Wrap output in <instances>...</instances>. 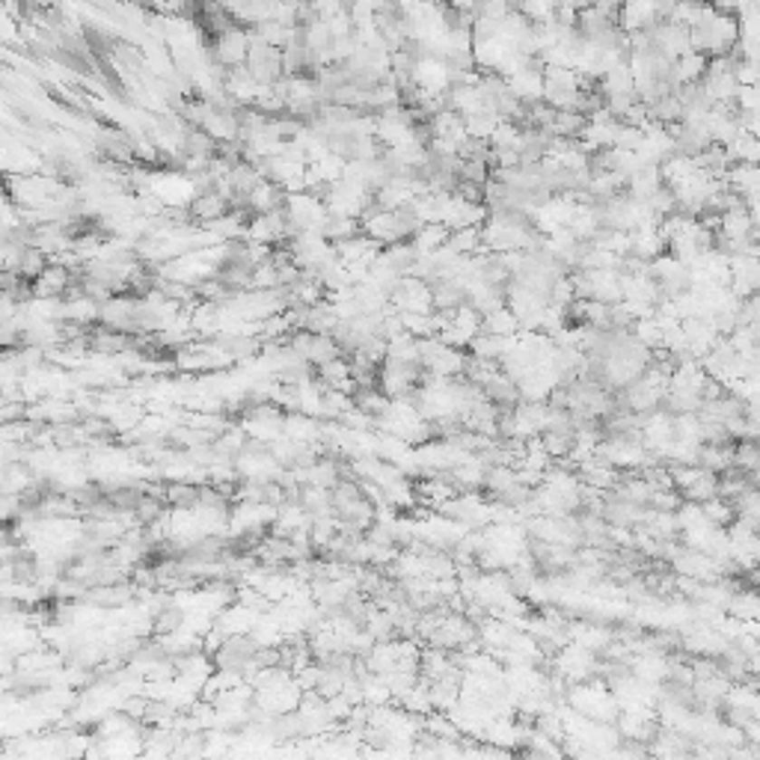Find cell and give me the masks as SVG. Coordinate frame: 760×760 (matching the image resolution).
Wrapping results in <instances>:
<instances>
[{
	"label": "cell",
	"mask_w": 760,
	"mask_h": 760,
	"mask_svg": "<svg viewBox=\"0 0 760 760\" xmlns=\"http://www.w3.org/2000/svg\"><path fill=\"white\" fill-rule=\"evenodd\" d=\"M736 36H740V18L719 6H713L710 15L689 30L692 51L704 53V57H725V53H731L736 45Z\"/></svg>",
	"instance_id": "obj_1"
},
{
	"label": "cell",
	"mask_w": 760,
	"mask_h": 760,
	"mask_svg": "<svg viewBox=\"0 0 760 760\" xmlns=\"http://www.w3.org/2000/svg\"><path fill=\"white\" fill-rule=\"evenodd\" d=\"M247 51H250V27L241 24H229L226 30L214 34V45H211V63L226 69H238L247 63Z\"/></svg>",
	"instance_id": "obj_2"
},
{
	"label": "cell",
	"mask_w": 760,
	"mask_h": 760,
	"mask_svg": "<svg viewBox=\"0 0 760 760\" xmlns=\"http://www.w3.org/2000/svg\"><path fill=\"white\" fill-rule=\"evenodd\" d=\"M232 206H229V199L217 194V190H202V194H197L194 199L188 202V217L190 223H199V226H206V223L211 220H217L220 214H226Z\"/></svg>",
	"instance_id": "obj_3"
},
{
	"label": "cell",
	"mask_w": 760,
	"mask_h": 760,
	"mask_svg": "<svg viewBox=\"0 0 760 760\" xmlns=\"http://www.w3.org/2000/svg\"><path fill=\"white\" fill-rule=\"evenodd\" d=\"M666 185L659 176V164H648V167H639L633 176L624 181V194L636 202H645L657 194V190Z\"/></svg>",
	"instance_id": "obj_4"
},
{
	"label": "cell",
	"mask_w": 760,
	"mask_h": 760,
	"mask_svg": "<svg viewBox=\"0 0 760 760\" xmlns=\"http://www.w3.org/2000/svg\"><path fill=\"white\" fill-rule=\"evenodd\" d=\"M446 238H448V226H443V223H422V226L413 232L410 244H413L416 255H425V253L440 250Z\"/></svg>",
	"instance_id": "obj_5"
},
{
	"label": "cell",
	"mask_w": 760,
	"mask_h": 760,
	"mask_svg": "<svg viewBox=\"0 0 760 760\" xmlns=\"http://www.w3.org/2000/svg\"><path fill=\"white\" fill-rule=\"evenodd\" d=\"M481 330L485 333H496V336H517L520 333V318L511 313V309L502 303L494 313L481 315Z\"/></svg>",
	"instance_id": "obj_6"
},
{
	"label": "cell",
	"mask_w": 760,
	"mask_h": 760,
	"mask_svg": "<svg viewBox=\"0 0 760 760\" xmlns=\"http://www.w3.org/2000/svg\"><path fill=\"white\" fill-rule=\"evenodd\" d=\"M499 120H502V116L490 111V107H481V111L464 116L467 137H473V140H490V134H494V128L499 125Z\"/></svg>",
	"instance_id": "obj_7"
},
{
	"label": "cell",
	"mask_w": 760,
	"mask_h": 760,
	"mask_svg": "<svg viewBox=\"0 0 760 760\" xmlns=\"http://www.w3.org/2000/svg\"><path fill=\"white\" fill-rule=\"evenodd\" d=\"M446 247L452 250V253H457V255H476V253H485V250H481V235H478V226L448 229Z\"/></svg>",
	"instance_id": "obj_8"
},
{
	"label": "cell",
	"mask_w": 760,
	"mask_h": 760,
	"mask_svg": "<svg viewBox=\"0 0 760 760\" xmlns=\"http://www.w3.org/2000/svg\"><path fill=\"white\" fill-rule=\"evenodd\" d=\"M731 452H734V469H740V473H757L760 469V452L755 440H736L731 446Z\"/></svg>",
	"instance_id": "obj_9"
},
{
	"label": "cell",
	"mask_w": 760,
	"mask_h": 760,
	"mask_svg": "<svg viewBox=\"0 0 760 760\" xmlns=\"http://www.w3.org/2000/svg\"><path fill=\"white\" fill-rule=\"evenodd\" d=\"M164 499L173 508H194L199 502V487H194L190 481H173V485L167 487Z\"/></svg>",
	"instance_id": "obj_10"
},
{
	"label": "cell",
	"mask_w": 760,
	"mask_h": 760,
	"mask_svg": "<svg viewBox=\"0 0 760 760\" xmlns=\"http://www.w3.org/2000/svg\"><path fill=\"white\" fill-rule=\"evenodd\" d=\"M517 13L526 15L532 24H541V21L555 18V0H517Z\"/></svg>",
	"instance_id": "obj_11"
},
{
	"label": "cell",
	"mask_w": 760,
	"mask_h": 760,
	"mask_svg": "<svg viewBox=\"0 0 760 760\" xmlns=\"http://www.w3.org/2000/svg\"><path fill=\"white\" fill-rule=\"evenodd\" d=\"M490 173H494V169H490L487 160H460V167H457L460 181H473V185H481V188L490 181Z\"/></svg>",
	"instance_id": "obj_12"
},
{
	"label": "cell",
	"mask_w": 760,
	"mask_h": 760,
	"mask_svg": "<svg viewBox=\"0 0 760 760\" xmlns=\"http://www.w3.org/2000/svg\"><path fill=\"white\" fill-rule=\"evenodd\" d=\"M592 4H594L597 9H603V13L615 15V13H618V6L624 4V0H592Z\"/></svg>",
	"instance_id": "obj_13"
}]
</instances>
